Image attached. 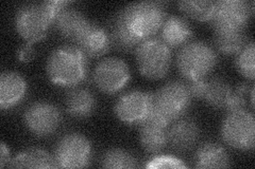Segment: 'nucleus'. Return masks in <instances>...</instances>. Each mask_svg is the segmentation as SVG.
Wrapping results in <instances>:
<instances>
[{"label": "nucleus", "instance_id": "39448f33", "mask_svg": "<svg viewBox=\"0 0 255 169\" xmlns=\"http://www.w3.org/2000/svg\"><path fill=\"white\" fill-rule=\"evenodd\" d=\"M140 73L150 79L163 78L168 73L171 51L161 38L151 37L142 40L135 50Z\"/></svg>", "mask_w": 255, "mask_h": 169}, {"label": "nucleus", "instance_id": "b1692460", "mask_svg": "<svg viewBox=\"0 0 255 169\" xmlns=\"http://www.w3.org/2000/svg\"><path fill=\"white\" fill-rule=\"evenodd\" d=\"M247 44L245 32L215 33V46L223 54H237Z\"/></svg>", "mask_w": 255, "mask_h": 169}, {"label": "nucleus", "instance_id": "c756f323", "mask_svg": "<svg viewBox=\"0 0 255 169\" xmlns=\"http://www.w3.org/2000/svg\"><path fill=\"white\" fill-rule=\"evenodd\" d=\"M35 50L32 47V44L28 43L23 45L17 52V58L21 62H28L34 58Z\"/></svg>", "mask_w": 255, "mask_h": 169}, {"label": "nucleus", "instance_id": "412c9836", "mask_svg": "<svg viewBox=\"0 0 255 169\" xmlns=\"http://www.w3.org/2000/svg\"><path fill=\"white\" fill-rule=\"evenodd\" d=\"M111 42L115 45L118 50L131 52L137 49L142 40L135 36L124 20L123 15L119 12L112 21Z\"/></svg>", "mask_w": 255, "mask_h": 169}, {"label": "nucleus", "instance_id": "6ab92c4d", "mask_svg": "<svg viewBox=\"0 0 255 169\" xmlns=\"http://www.w3.org/2000/svg\"><path fill=\"white\" fill-rule=\"evenodd\" d=\"M96 104L94 94L85 88H74L67 93L65 99L67 112L77 118L90 116L95 111Z\"/></svg>", "mask_w": 255, "mask_h": 169}, {"label": "nucleus", "instance_id": "a211bd4d", "mask_svg": "<svg viewBox=\"0 0 255 169\" xmlns=\"http://www.w3.org/2000/svg\"><path fill=\"white\" fill-rule=\"evenodd\" d=\"M161 33V39L167 46L169 48H178L187 44L193 31L184 18L171 15L165 18Z\"/></svg>", "mask_w": 255, "mask_h": 169}, {"label": "nucleus", "instance_id": "2eb2a0df", "mask_svg": "<svg viewBox=\"0 0 255 169\" xmlns=\"http://www.w3.org/2000/svg\"><path fill=\"white\" fill-rule=\"evenodd\" d=\"M27 92V82L16 72H4L0 77V107L11 109L18 105Z\"/></svg>", "mask_w": 255, "mask_h": 169}, {"label": "nucleus", "instance_id": "4be33fe9", "mask_svg": "<svg viewBox=\"0 0 255 169\" xmlns=\"http://www.w3.org/2000/svg\"><path fill=\"white\" fill-rule=\"evenodd\" d=\"M232 91L233 89L231 86L221 77L205 78L204 91L201 99L214 108L226 109Z\"/></svg>", "mask_w": 255, "mask_h": 169}, {"label": "nucleus", "instance_id": "ddd939ff", "mask_svg": "<svg viewBox=\"0 0 255 169\" xmlns=\"http://www.w3.org/2000/svg\"><path fill=\"white\" fill-rule=\"evenodd\" d=\"M168 125L166 120L150 111L146 119L140 123L139 139L142 148L151 154L162 151L168 144Z\"/></svg>", "mask_w": 255, "mask_h": 169}, {"label": "nucleus", "instance_id": "1a4fd4ad", "mask_svg": "<svg viewBox=\"0 0 255 169\" xmlns=\"http://www.w3.org/2000/svg\"><path fill=\"white\" fill-rule=\"evenodd\" d=\"M92 145L86 136L80 133H68L59 141L54 151L57 167L80 168L90 165Z\"/></svg>", "mask_w": 255, "mask_h": 169}, {"label": "nucleus", "instance_id": "20e7f679", "mask_svg": "<svg viewBox=\"0 0 255 169\" xmlns=\"http://www.w3.org/2000/svg\"><path fill=\"white\" fill-rule=\"evenodd\" d=\"M216 62L217 55L214 48L201 40L182 46L177 56L180 73L189 80L204 78Z\"/></svg>", "mask_w": 255, "mask_h": 169}, {"label": "nucleus", "instance_id": "c85d7f7f", "mask_svg": "<svg viewBox=\"0 0 255 169\" xmlns=\"http://www.w3.org/2000/svg\"><path fill=\"white\" fill-rule=\"evenodd\" d=\"M147 168H184L186 165L182 161L172 157H156L151 159L146 165Z\"/></svg>", "mask_w": 255, "mask_h": 169}, {"label": "nucleus", "instance_id": "5701e85b", "mask_svg": "<svg viewBox=\"0 0 255 169\" xmlns=\"http://www.w3.org/2000/svg\"><path fill=\"white\" fill-rule=\"evenodd\" d=\"M10 167L17 168H51L57 167L54 158L41 148H31L21 151L9 163Z\"/></svg>", "mask_w": 255, "mask_h": 169}, {"label": "nucleus", "instance_id": "a878e982", "mask_svg": "<svg viewBox=\"0 0 255 169\" xmlns=\"http://www.w3.org/2000/svg\"><path fill=\"white\" fill-rule=\"evenodd\" d=\"M101 166L105 168H135L137 166V161L129 151L115 148L103 155Z\"/></svg>", "mask_w": 255, "mask_h": 169}, {"label": "nucleus", "instance_id": "cd10ccee", "mask_svg": "<svg viewBox=\"0 0 255 169\" xmlns=\"http://www.w3.org/2000/svg\"><path fill=\"white\" fill-rule=\"evenodd\" d=\"M248 91V87L245 84L239 85L235 90L231 93L230 99L226 106V109L230 111H236L245 109L246 106V100H245V93Z\"/></svg>", "mask_w": 255, "mask_h": 169}, {"label": "nucleus", "instance_id": "7ed1b4c3", "mask_svg": "<svg viewBox=\"0 0 255 169\" xmlns=\"http://www.w3.org/2000/svg\"><path fill=\"white\" fill-rule=\"evenodd\" d=\"M191 98L193 96L186 84L180 80H172L152 94L151 111L170 123L186 113L190 106Z\"/></svg>", "mask_w": 255, "mask_h": 169}, {"label": "nucleus", "instance_id": "4468645a", "mask_svg": "<svg viewBox=\"0 0 255 169\" xmlns=\"http://www.w3.org/2000/svg\"><path fill=\"white\" fill-rule=\"evenodd\" d=\"M111 43L109 32L91 21L75 44L87 57H99L108 52Z\"/></svg>", "mask_w": 255, "mask_h": 169}, {"label": "nucleus", "instance_id": "423d86ee", "mask_svg": "<svg viewBox=\"0 0 255 169\" xmlns=\"http://www.w3.org/2000/svg\"><path fill=\"white\" fill-rule=\"evenodd\" d=\"M253 13V3L244 0H221L210 20L215 33L245 32Z\"/></svg>", "mask_w": 255, "mask_h": 169}, {"label": "nucleus", "instance_id": "393cba45", "mask_svg": "<svg viewBox=\"0 0 255 169\" xmlns=\"http://www.w3.org/2000/svg\"><path fill=\"white\" fill-rule=\"evenodd\" d=\"M217 1H180L178 3L181 12L188 17L200 20L210 21L216 9Z\"/></svg>", "mask_w": 255, "mask_h": 169}, {"label": "nucleus", "instance_id": "9b49d317", "mask_svg": "<svg viewBox=\"0 0 255 169\" xmlns=\"http://www.w3.org/2000/svg\"><path fill=\"white\" fill-rule=\"evenodd\" d=\"M23 118L32 133L37 136H48L57 131L62 116L53 104L37 102L30 105Z\"/></svg>", "mask_w": 255, "mask_h": 169}, {"label": "nucleus", "instance_id": "aec40b11", "mask_svg": "<svg viewBox=\"0 0 255 169\" xmlns=\"http://www.w3.org/2000/svg\"><path fill=\"white\" fill-rule=\"evenodd\" d=\"M197 168H225L230 166V158L226 149L216 143H205L196 152Z\"/></svg>", "mask_w": 255, "mask_h": 169}, {"label": "nucleus", "instance_id": "9d476101", "mask_svg": "<svg viewBox=\"0 0 255 169\" xmlns=\"http://www.w3.org/2000/svg\"><path fill=\"white\" fill-rule=\"evenodd\" d=\"M130 76V68L125 60L108 57L100 60L96 66L93 79L100 91L113 94L123 89L129 82Z\"/></svg>", "mask_w": 255, "mask_h": 169}, {"label": "nucleus", "instance_id": "6e6552de", "mask_svg": "<svg viewBox=\"0 0 255 169\" xmlns=\"http://www.w3.org/2000/svg\"><path fill=\"white\" fill-rule=\"evenodd\" d=\"M221 135L231 147L241 150L253 149L255 139L253 114L245 109L230 111L222 123Z\"/></svg>", "mask_w": 255, "mask_h": 169}, {"label": "nucleus", "instance_id": "f3484780", "mask_svg": "<svg viewBox=\"0 0 255 169\" xmlns=\"http://www.w3.org/2000/svg\"><path fill=\"white\" fill-rule=\"evenodd\" d=\"M90 23L91 21L80 11L75 9H64L58 15L53 25L63 37L76 43Z\"/></svg>", "mask_w": 255, "mask_h": 169}, {"label": "nucleus", "instance_id": "f257e3e1", "mask_svg": "<svg viewBox=\"0 0 255 169\" xmlns=\"http://www.w3.org/2000/svg\"><path fill=\"white\" fill-rule=\"evenodd\" d=\"M46 70L52 83L75 87L86 77L87 56L77 46L59 47L48 57Z\"/></svg>", "mask_w": 255, "mask_h": 169}, {"label": "nucleus", "instance_id": "7c9ffc66", "mask_svg": "<svg viewBox=\"0 0 255 169\" xmlns=\"http://www.w3.org/2000/svg\"><path fill=\"white\" fill-rule=\"evenodd\" d=\"M10 161L11 160H10L9 149H7L4 143H1V148H0V166L4 167L5 164L9 165Z\"/></svg>", "mask_w": 255, "mask_h": 169}, {"label": "nucleus", "instance_id": "dca6fc26", "mask_svg": "<svg viewBox=\"0 0 255 169\" xmlns=\"http://www.w3.org/2000/svg\"><path fill=\"white\" fill-rule=\"evenodd\" d=\"M200 130L195 120L178 119L168 130V144L178 151L189 150L197 143Z\"/></svg>", "mask_w": 255, "mask_h": 169}, {"label": "nucleus", "instance_id": "f8f14e48", "mask_svg": "<svg viewBox=\"0 0 255 169\" xmlns=\"http://www.w3.org/2000/svg\"><path fill=\"white\" fill-rule=\"evenodd\" d=\"M152 106V94L133 90L123 94L115 104L116 116L127 124H140L148 116Z\"/></svg>", "mask_w": 255, "mask_h": 169}, {"label": "nucleus", "instance_id": "bb28decb", "mask_svg": "<svg viewBox=\"0 0 255 169\" xmlns=\"http://www.w3.org/2000/svg\"><path fill=\"white\" fill-rule=\"evenodd\" d=\"M255 48L254 43H247L243 49L237 53L236 66L241 74L248 79H254L255 74Z\"/></svg>", "mask_w": 255, "mask_h": 169}, {"label": "nucleus", "instance_id": "0eeeda50", "mask_svg": "<svg viewBox=\"0 0 255 169\" xmlns=\"http://www.w3.org/2000/svg\"><path fill=\"white\" fill-rule=\"evenodd\" d=\"M51 25L53 20L44 2L23 4L15 14V29L30 44L43 39Z\"/></svg>", "mask_w": 255, "mask_h": 169}, {"label": "nucleus", "instance_id": "f03ea898", "mask_svg": "<svg viewBox=\"0 0 255 169\" xmlns=\"http://www.w3.org/2000/svg\"><path fill=\"white\" fill-rule=\"evenodd\" d=\"M119 12L123 15L128 28L140 40L153 37L156 32L161 30L165 20L162 2H135Z\"/></svg>", "mask_w": 255, "mask_h": 169}]
</instances>
